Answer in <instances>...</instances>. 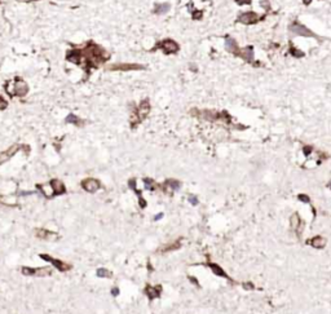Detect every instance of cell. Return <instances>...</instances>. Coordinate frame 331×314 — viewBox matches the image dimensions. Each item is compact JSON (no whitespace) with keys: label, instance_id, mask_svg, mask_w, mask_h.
<instances>
[{"label":"cell","instance_id":"obj_1","mask_svg":"<svg viewBox=\"0 0 331 314\" xmlns=\"http://www.w3.org/2000/svg\"><path fill=\"white\" fill-rule=\"evenodd\" d=\"M109 58L110 53L92 40L88 41L83 48L69 49L66 52V61L83 67L85 73L91 71L92 69L100 67L102 64L109 61Z\"/></svg>","mask_w":331,"mask_h":314},{"label":"cell","instance_id":"obj_2","mask_svg":"<svg viewBox=\"0 0 331 314\" xmlns=\"http://www.w3.org/2000/svg\"><path fill=\"white\" fill-rule=\"evenodd\" d=\"M150 110H151V105H150V101L145 98L142 100L136 109L132 111V115L130 118V123H131V128H136L138 124H141L144 120L149 116L150 114Z\"/></svg>","mask_w":331,"mask_h":314},{"label":"cell","instance_id":"obj_3","mask_svg":"<svg viewBox=\"0 0 331 314\" xmlns=\"http://www.w3.org/2000/svg\"><path fill=\"white\" fill-rule=\"evenodd\" d=\"M154 50H162L164 54H176L180 50V45L177 44L176 40L167 38L155 43V45L151 48V52H154Z\"/></svg>","mask_w":331,"mask_h":314},{"label":"cell","instance_id":"obj_4","mask_svg":"<svg viewBox=\"0 0 331 314\" xmlns=\"http://www.w3.org/2000/svg\"><path fill=\"white\" fill-rule=\"evenodd\" d=\"M144 69H145L144 65L130 64V62H116V64L107 66V70H110V71H140Z\"/></svg>","mask_w":331,"mask_h":314},{"label":"cell","instance_id":"obj_5","mask_svg":"<svg viewBox=\"0 0 331 314\" xmlns=\"http://www.w3.org/2000/svg\"><path fill=\"white\" fill-rule=\"evenodd\" d=\"M21 273L23 275L29 277H48L52 274V269L48 266H43V268H30V266H22Z\"/></svg>","mask_w":331,"mask_h":314},{"label":"cell","instance_id":"obj_6","mask_svg":"<svg viewBox=\"0 0 331 314\" xmlns=\"http://www.w3.org/2000/svg\"><path fill=\"white\" fill-rule=\"evenodd\" d=\"M13 97H25L29 93V84L22 78L16 76L13 79Z\"/></svg>","mask_w":331,"mask_h":314},{"label":"cell","instance_id":"obj_7","mask_svg":"<svg viewBox=\"0 0 331 314\" xmlns=\"http://www.w3.org/2000/svg\"><path fill=\"white\" fill-rule=\"evenodd\" d=\"M40 258H41V260H44V261H47V262H50V264H52L54 268L58 270V272H67V270H70V269L73 268V266L70 265V264H67V262H65V261H62V260H58V258H54L52 256H49V255L41 253Z\"/></svg>","mask_w":331,"mask_h":314},{"label":"cell","instance_id":"obj_8","mask_svg":"<svg viewBox=\"0 0 331 314\" xmlns=\"http://www.w3.org/2000/svg\"><path fill=\"white\" fill-rule=\"evenodd\" d=\"M303 227H304V222H303V220H301L300 216H299L298 212H295V213H292L290 216V229L296 233L298 238H300Z\"/></svg>","mask_w":331,"mask_h":314},{"label":"cell","instance_id":"obj_9","mask_svg":"<svg viewBox=\"0 0 331 314\" xmlns=\"http://www.w3.org/2000/svg\"><path fill=\"white\" fill-rule=\"evenodd\" d=\"M80 186H81V189L84 191H87V193H96L101 187V182L97 178L88 177V178H84L83 181L80 182Z\"/></svg>","mask_w":331,"mask_h":314},{"label":"cell","instance_id":"obj_10","mask_svg":"<svg viewBox=\"0 0 331 314\" xmlns=\"http://www.w3.org/2000/svg\"><path fill=\"white\" fill-rule=\"evenodd\" d=\"M290 31L295 35H300V36H312V38H316V35H314L312 31H310L308 27H305L304 25H301V23L299 22H294L292 25L290 26Z\"/></svg>","mask_w":331,"mask_h":314},{"label":"cell","instance_id":"obj_11","mask_svg":"<svg viewBox=\"0 0 331 314\" xmlns=\"http://www.w3.org/2000/svg\"><path fill=\"white\" fill-rule=\"evenodd\" d=\"M180 187H181L180 181H177V180H175V178H168V180H166V181L161 185V189L164 191L166 194H172L173 191L178 190Z\"/></svg>","mask_w":331,"mask_h":314},{"label":"cell","instance_id":"obj_12","mask_svg":"<svg viewBox=\"0 0 331 314\" xmlns=\"http://www.w3.org/2000/svg\"><path fill=\"white\" fill-rule=\"evenodd\" d=\"M22 147H23V146H21V145L16 144V145H12V146H10L9 149H7L5 151L0 153V164H3V163L8 162V160H9L13 155L17 154V153H18L19 150H21Z\"/></svg>","mask_w":331,"mask_h":314},{"label":"cell","instance_id":"obj_13","mask_svg":"<svg viewBox=\"0 0 331 314\" xmlns=\"http://www.w3.org/2000/svg\"><path fill=\"white\" fill-rule=\"evenodd\" d=\"M260 21V16L256 14L255 12H246V13H242L238 17V22L244 23V25H252V23H256Z\"/></svg>","mask_w":331,"mask_h":314},{"label":"cell","instance_id":"obj_14","mask_svg":"<svg viewBox=\"0 0 331 314\" xmlns=\"http://www.w3.org/2000/svg\"><path fill=\"white\" fill-rule=\"evenodd\" d=\"M49 186L52 189V197H56V195H62L66 193V187L64 185V182L61 180L53 178L49 181Z\"/></svg>","mask_w":331,"mask_h":314},{"label":"cell","instance_id":"obj_15","mask_svg":"<svg viewBox=\"0 0 331 314\" xmlns=\"http://www.w3.org/2000/svg\"><path fill=\"white\" fill-rule=\"evenodd\" d=\"M145 295L149 297V300H154V299H159L161 297V293H162V286L161 284H157V286H150L147 284L145 290H144Z\"/></svg>","mask_w":331,"mask_h":314},{"label":"cell","instance_id":"obj_16","mask_svg":"<svg viewBox=\"0 0 331 314\" xmlns=\"http://www.w3.org/2000/svg\"><path fill=\"white\" fill-rule=\"evenodd\" d=\"M307 244L313 247V248H316V250H322V248H325V246H326V239L324 237H321V235H314V237H312L310 239L307 241Z\"/></svg>","mask_w":331,"mask_h":314},{"label":"cell","instance_id":"obj_17","mask_svg":"<svg viewBox=\"0 0 331 314\" xmlns=\"http://www.w3.org/2000/svg\"><path fill=\"white\" fill-rule=\"evenodd\" d=\"M207 266L212 270V273L215 274V275L221 277V278H225V279H228V281H232V278L228 275L227 272H225V270H224L223 268H221L220 265L215 264V262H207Z\"/></svg>","mask_w":331,"mask_h":314},{"label":"cell","instance_id":"obj_18","mask_svg":"<svg viewBox=\"0 0 331 314\" xmlns=\"http://www.w3.org/2000/svg\"><path fill=\"white\" fill-rule=\"evenodd\" d=\"M225 49H227L228 52L235 54V56H238L239 52H241V49H239L238 44H237V41L233 38H230V36H227V40H225Z\"/></svg>","mask_w":331,"mask_h":314},{"label":"cell","instance_id":"obj_19","mask_svg":"<svg viewBox=\"0 0 331 314\" xmlns=\"http://www.w3.org/2000/svg\"><path fill=\"white\" fill-rule=\"evenodd\" d=\"M181 247V239H177V241H173V242H168L166 243L164 246H162L161 248L158 250V252H162V253H166V252H171V251H176Z\"/></svg>","mask_w":331,"mask_h":314},{"label":"cell","instance_id":"obj_20","mask_svg":"<svg viewBox=\"0 0 331 314\" xmlns=\"http://www.w3.org/2000/svg\"><path fill=\"white\" fill-rule=\"evenodd\" d=\"M65 121L67 124H73V125H76V127H81V125H84V120L80 119L78 115H75V114H69L65 118Z\"/></svg>","mask_w":331,"mask_h":314},{"label":"cell","instance_id":"obj_21","mask_svg":"<svg viewBox=\"0 0 331 314\" xmlns=\"http://www.w3.org/2000/svg\"><path fill=\"white\" fill-rule=\"evenodd\" d=\"M238 56L241 58H243L244 61L252 62V61H254V50H252V47H246L244 49H241V52H239Z\"/></svg>","mask_w":331,"mask_h":314},{"label":"cell","instance_id":"obj_22","mask_svg":"<svg viewBox=\"0 0 331 314\" xmlns=\"http://www.w3.org/2000/svg\"><path fill=\"white\" fill-rule=\"evenodd\" d=\"M171 9V5L168 3H161V4H157L154 7V13L155 14H166L167 12Z\"/></svg>","mask_w":331,"mask_h":314},{"label":"cell","instance_id":"obj_23","mask_svg":"<svg viewBox=\"0 0 331 314\" xmlns=\"http://www.w3.org/2000/svg\"><path fill=\"white\" fill-rule=\"evenodd\" d=\"M35 235L40 239H49L50 237L56 235V233L50 231V230H47V229H36L35 230Z\"/></svg>","mask_w":331,"mask_h":314},{"label":"cell","instance_id":"obj_24","mask_svg":"<svg viewBox=\"0 0 331 314\" xmlns=\"http://www.w3.org/2000/svg\"><path fill=\"white\" fill-rule=\"evenodd\" d=\"M144 185H145V189L146 190H157V189H161V185L159 184H157L154 181L153 178H144Z\"/></svg>","mask_w":331,"mask_h":314},{"label":"cell","instance_id":"obj_25","mask_svg":"<svg viewBox=\"0 0 331 314\" xmlns=\"http://www.w3.org/2000/svg\"><path fill=\"white\" fill-rule=\"evenodd\" d=\"M97 275L101 277V278H111L113 273L110 272V270L105 269V268H100V269H97Z\"/></svg>","mask_w":331,"mask_h":314},{"label":"cell","instance_id":"obj_26","mask_svg":"<svg viewBox=\"0 0 331 314\" xmlns=\"http://www.w3.org/2000/svg\"><path fill=\"white\" fill-rule=\"evenodd\" d=\"M290 54H292L294 57H298V58H300V57L304 56V53L300 52V50L296 49V48H294V47H291V48H290Z\"/></svg>","mask_w":331,"mask_h":314},{"label":"cell","instance_id":"obj_27","mask_svg":"<svg viewBox=\"0 0 331 314\" xmlns=\"http://www.w3.org/2000/svg\"><path fill=\"white\" fill-rule=\"evenodd\" d=\"M242 287L244 290H247V291H252V290H255V284L252 283V282H243L242 283Z\"/></svg>","mask_w":331,"mask_h":314},{"label":"cell","instance_id":"obj_28","mask_svg":"<svg viewBox=\"0 0 331 314\" xmlns=\"http://www.w3.org/2000/svg\"><path fill=\"white\" fill-rule=\"evenodd\" d=\"M8 107V101L4 98V97L0 95V111H3V110H5Z\"/></svg>","mask_w":331,"mask_h":314},{"label":"cell","instance_id":"obj_29","mask_svg":"<svg viewBox=\"0 0 331 314\" xmlns=\"http://www.w3.org/2000/svg\"><path fill=\"white\" fill-rule=\"evenodd\" d=\"M298 199L300 202H303V203H309L310 202V198L308 197V195H305V194H299L298 195Z\"/></svg>","mask_w":331,"mask_h":314},{"label":"cell","instance_id":"obj_30","mask_svg":"<svg viewBox=\"0 0 331 314\" xmlns=\"http://www.w3.org/2000/svg\"><path fill=\"white\" fill-rule=\"evenodd\" d=\"M310 153H312V147H310V146H304V147H303V154H304L305 156H309Z\"/></svg>","mask_w":331,"mask_h":314},{"label":"cell","instance_id":"obj_31","mask_svg":"<svg viewBox=\"0 0 331 314\" xmlns=\"http://www.w3.org/2000/svg\"><path fill=\"white\" fill-rule=\"evenodd\" d=\"M189 202L192 203L193 206H197L198 204V198L195 197V195H189Z\"/></svg>","mask_w":331,"mask_h":314},{"label":"cell","instance_id":"obj_32","mask_svg":"<svg viewBox=\"0 0 331 314\" xmlns=\"http://www.w3.org/2000/svg\"><path fill=\"white\" fill-rule=\"evenodd\" d=\"M202 16H203V13H202V12H195V10L193 12V18H194V19H201Z\"/></svg>","mask_w":331,"mask_h":314},{"label":"cell","instance_id":"obj_33","mask_svg":"<svg viewBox=\"0 0 331 314\" xmlns=\"http://www.w3.org/2000/svg\"><path fill=\"white\" fill-rule=\"evenodd\" d=\"M138 204H140L141 208H145V207H146V202H145V199H144L142 197H138Z\"/></svg>","mask_w":331,"mask_h":314},{"label":"cell","instance_id":"obj_34","mask_svg":"<svg viewBox=\"0 0 331 314\" xmlns=\"http://www.w3.org/2000/svg\"><path fill=\"white\" fill-rule=\"evenodd\" d=\"M119 292H120V291H119L118 287H113V288H111V295H113V296H118Z\"/></svg>","mask_w":331,"mask_h":314},{"label":"cell","instance_id":"obj_35","mask_svg":"<svg viewBox=\"0 0 331 314\" xmlns=\"http://www.w3.org/2000/svg\"><path fill=\"white\" fill-rule=\"evenodd\" d=\"M237 4H239V5H244V4H250L251 0H235Z\"/></svg>","mask_w":331,"mask_h":314},{"label":"cell","instance_id":"obj_36","mask_svg":"<svg viewBox=\"0 0 331 314\" xmlns=\"http://www.w3.org/2000/svg\"><path fill=\"white\" fill-rule=\"evenodd\" d=\"M189 281H190V282H193V283L195 284V286H199V282H198L197 278H194V277H189Z\"/></svg>","mask_w":331,"mask_h":314},{"label":"cell","instance_id":"obj_37","mask_svg":"<svg viewBox=\"0 0 331 314\" xmlns=\"http://www.w3.org/2000/svg\"><path fill=\"white\" fill-rule=\"evenodd\" d=\"M163 217V213H158L157 216H155V220H159V218H162Z\"/></svg>","mask_w":331,"mask_h":314},{"label":"cell","instance_id":"obj_38","mask_svg":"<svg viewBox=\"0 0 331 314\" xmlns=\"http://www.w3.org/2000/svg\"><path fill=\"white\" fill-rule=\"evenodd\" d=\"M303 3L305 4V5H308V4H310L312 3V0H303Z\"/></svg>","mask_w":331,"mask_h":314},{"label":"cell","instance_id":"obj_39","mask_svg":"<svg viewBox=\"0 0 331 314\" xmlns=\"http://www.w3.org/2000/svg\"><path fill=\"white\" fill-rule=\"evenodd\" d=\"M329 187H330V189H331V181L329 182Z\"/></svg>","mask_w":331,"mask_h":314}]
</instances>
